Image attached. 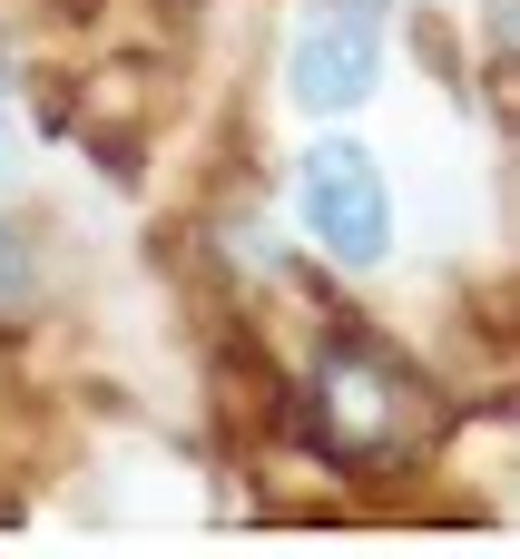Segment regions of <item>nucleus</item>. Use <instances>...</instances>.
<instances>
[{
    "label": "nucleus",
    "instance_id": "f257e3e1",
    "mask_svg": "<svg viewBox=\"0 0 520 559\" xmlns=\"http://www.w3.org/2000/svg\"><path fill=\"white\" fill-rule=\"evenodd\" d=\"M295 206H305V226H315V246L334 265H383L393 255V187H383V167L364 147L324 138L305 157V177H295Z\"/></svg>",
    "mask_w": 520,
    "mask_h": 559
},
{
    "label": "nucleus",
    "instance_id": "f03ea898",
    "mask_svg": "<svg viewBox=\"0 0 520 559\" xmlns=\"http://www.w3.org/2000/svg\"><path fill=\"white\" fill-rule=\"evenodd\" d=\"M374 79H383V29H374V10H324V20L295 29V49H285V88H295V108H315V118L354 108Z\"/></svg>",
    "mask_w": 520,
    "mask_h": 559
},
{
    "label": "nucleus",
    "instance_id": "7ed1b4c3",
    "mask_svg": "<svg viewBox=\"0 0 520 559\" xmlns=\"http://www.w3.org/2000/svg\"><path fill=\"white\" fill-rule=\"evenodd\" d=\"M29 285H39V255H29V236H10V226H0V305H20Z\"/></svg>",
    "mask_w": 520,
    "mask_h": 559
},
{
    "label": "nucleus",
    "instance_id": "20e7f679",
    "mask_svg": "<svg viewBox=\"0 0 520 559\" xmlns=\"http://www.w3.org/2000/svg\"><path fill=\"white\" fill-rule=\"evenodd\" d=\"M20 177V138H10V69H0V187Z\"/></svg>",
    "mask_w": 520,
    "mask_h": 559
},
{
    "label": "nucleus",
    "instance_id": "39448f33",
    "mask_svg": "<svg viewBox=\"0 0 520 559\" xmlns=\"http://www.w3.org/2000/svg\"><path fill=\"white\" fill-rule=\"evenodd\" d=\"M501 39H520V0H501Z\"/></svg>",
    "mask_w": 520,
    "mask_h": 559
},
{
    "label": "nucleus",
    "instance_id": "423d86ee",
    "mask_svg": "<svg viewBox=\"0 0 520 559\" xmlns=\"http://www.w3.org/2000/svg\"><path fill=\"white\" fill-rule=\"evenodd\" d=\"M315 10H383V0H315Z\"/></svg>",
    "mask_w": 520,
    "mask_h": 559
}]
</instances>
